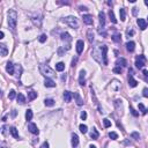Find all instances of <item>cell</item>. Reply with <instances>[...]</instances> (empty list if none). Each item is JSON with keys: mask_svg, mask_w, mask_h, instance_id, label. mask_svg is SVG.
<instances>
[{"mask_svg": "<svg viewBox=\"0 0 148 148\" xmlns=\"http://www.w3.org/2000/svg\"><path fill=\"white\" fill-rule=\"evenodd\" d=\"M7 18H8V25H9V28L14 31L16 28V22H18V13H16L15 10L10 9L7 14Z\"/></svg>", "mask_w": 148, "mask_h": 148, "instance_id": "6da1fadb", "label": "cell"}, {"mask_svg": "<svg viewBox=\"0 0 148 148\" xmlns=\"http://www.w3.org/2000/svg\"><path fill=\"white\" fill-rule=\"evenodd\" d=\"M39 72H41V74L44 76H53L55 75V72L49 67V65H45V64H41L39 65Z\"/></svg>", "mask_w": 148, "mask_h": 148, "instance_id": "7a4b0ae2", "label": "cell"}, {"mask_svg": "<svg viewBox=\"0 0 148 148\" xmlns=\"http://www.w3.org/2000/svg\"><path fill=\"white\" fill-rule=\"evenodd\" d=\"M64 21H65L71 28H73V29H78L79 28V22H78V20H76V18H74V16H67V18H65Z\"/></svg>", "mask_w": 148, "mask_h": 148, "instance_id": "3957f363", "label": "cell"}, {"mask_svg": "<svg viewBox=\"0 0 148 148\" xmlns=\"http://www.w3.org/2000/svg\"><path fill=\"white\" fill-rule=\"evenodd\" d=\"M145 63H146L145 56L140 55V56H138V57L136 58V66H137V68H139V70H141V68L145 66Z\"/></svg>", "mask_w": 148, "mask_h": 148, "instance_id": "277c9868", "label": "cell"}, {"mask_svg": "<svg viewBox=\"0 0 148 148\" xmlns=\"http://www.w3.org/2000/svg\"><path fill=\"white\" fill-rule=\"evenodd\" d=\"M101 50H102V60H103V65H108V58H106L108 46H106V45H102V46H101Z\"/></svg>", "mask_w": 148, "mask_h": 148, "instance_id": "5b68a950", "label": "cell"}, {"mask_svg": "<svg viewBox=\"0 0 148 148\" xmlns=\"http://www.w3.org/2000/svg\"><path fill=\"white\" fill-rule=\"evenodd\" d=\"M28 130H29V132L35 134V136H38V133H39V131H38V128H37V125L34 123H30L28 125Z\"/></svg>", "mask_w": 148, "mask_h": 148, "instance_id": "8992f818", "label": "cell"}, {"mask_svg": "<svg viewBox=\"0 0 148 148\" xmlns=\"http://www.w3.org/2000/svg\"><path fill=\"white\" fill-rule=\"evenodd\" d=\"M83 48H85V43H83L82 39H79L78 42H76V52L80 55V53H82L83 51Z\"/></svg>", "mask_w": 148, "mask_h": 148, "instance_id": "52a82bcc", "label": "cell"}, {"mask_svg": "<svg viewBox=\"0 0 148 148\" xmlns=\"http://www.w3.org/2000/svg\"><path fill=\"white\" fill-rule=\"evenodd\" d=\"M137 23H138L139 28H140L141 30H145L146 28H147V21L145 20V19H138V21H137Z\"/></svg>", "mask_w": 148, "mask_h": 148, "instance_id": "ba28073f", "label": "cell"}, {"mask_svg": "<svg viewBox=\"0 0 148 148\" xmlns=\"http://www.w3.org/2000/svg\"><path fill=\"white\" fill-rule=\"evenodd\" d=\"M79 83L81 86H85L86 83V72L83 70L80 71V75H79Z\"/></svg>", "mask_w": 148, "mask_h": 148, "instance_id": "9c48e42d", "label": "cell"}, {"mask_svg": "<svg viewBox=\"0 0 148 148\" xmlns=\"http://www.w3.org/2000/svg\"><path fill=\"white\" fill-rule=\"evenodd\" d=\"M83 22H85L87 25H91L94 23L93 16L89 15V14H87V15H83Z\"/></svg>", "mask_w": 148, "mask_h": 148, "instance_id": "30bf717a", "label": "cell"}, {"mask_svg": "<svg viewBox=\"0 0 148 148\" xmlns=\"http://www.w3.org/2000/svg\"><path fill=\"white\" fill-rule=\"evenodd\" d=\"M72 146L73 147H78L79 146V137L75 133H72Z\"/></svg>", "mask_w": 148, "mask_h": 148, "instance_id": "8fae6325", "label": "cell"}, {"mask_svg": "<svg viewBox=\"0 0 148 148\" xmlns=\"http://www.w3.org/2000/svg\"><path fill=\"white\" fill-rule=\"evenodd\" d=\"M98 18H100L101 28H103V27H104V24H105V14H104V12H100V14H98Z\"/></svg>", "mask_w": 148, "mask_h": 148, "instance_id": "7c38bea8", "label": "cell"}, {"mask_svg": "<svg viewBox=\"0 0 148 148\" xmlns=\"http://www.w3.org/2000/svg\"><path fill=\"white\" fill-rule=\"evenodd\" d=\"M6 71H7L8 74H14V65H13V63L8 61L6 64Z\"/></svg>", "mask_w": 148, "mask_h": 148, "instance_id": "4fadbf2b", "label": "cell"}, {"mask_svg": "<svg viewBox=\"0 0 148 148\" xmlns=\"http://www.w3.org/2000/svg\"><path fill=\"white\" fill-rule=\"evenodd\" d=\"M126 49H127V51H130V52H133L134 49H136V43L132 42V41L127 42L126 43Z\"/></svg>", "mask_w": 148, "mask_h": 148, "instance_id": "5bb4252c", "label": "cell"}, {"mask_svg": "<svg viewBox=\"0 0 148 148\" xmlns=\"http://www.w3.org/2000/svg\"><path fill=\"white\" fill-rule=\"evenodd\" d=\"M8 53V49L5 44H0V55L3 56V57H6Z\"/></svg>", "mask_w": 148, "mask_h": 148, "instance_id": "9a60e30c", "label": "cell"}, {"mask_svg": "<svg viewBox=\"0 0 148 148\" xmlns=\"http://www.w3.org/2000/svg\"><path fill=\"white\" fill-rule=\"evenodd\" d=\"M128 85H130V87L134 88V87H137V86H138V81L133 78L132 75H128Z\"/></svg>", "mask_w": 148, "mask_h": 148, "instance_id": "2e32d148", "label": "cell"}, {"mask_svg": "<svg viewBox=\"0 0 148 148\" xmlns=\"http://www.w3.org/2000/svg\"><path fill=\"white\" fill-rule=\"evenodd\" d=\"M72 96H73V94L71 93V91H68V90L64 91V100H65V102H71Z\"/></svg>", "mask_w": 148, "mask_h": 148, "instance_id": "e0dca14e", "label": "cell"}, {"mask_svg": "<svg viewBox=\"0 0 148 148\" xmlns=\"http://www.w3.org/2000/svg\"><path fill=\"white\" fill-rule=\"evenodd\" d=\"M44 85H45V87H50V88L56 87V82L53 80H51V79H49V78L45 79V81H44Z\"/></svg>", "mask_w": 148, "mask_h": 148, "instance_id": "ac0fdd59", "label": "cell"}, {"mask_svg": "<svg viewBox=\"0 0 148 148\" xmlns=\"http://www.w3.org/2000/svg\"><path fill=\"white\" fill-rule=\"evenodd\" d=\"M116 65L119 66V67H120V66H123V67H124V66L127 65V61H126L124 58H118L117 61H116Z\"/></svg>", "mask_w": 148, "mask_h": 148, "instance_id": "d6986e66", "label": "cell"}, {"mask_svg": "<svg viewBox=\"0 0 148 148\" xmlns=\"http://www.w3.org/2000/svg\"><path fill=\"white\" fill-rule=\"evenodd\" d=\"M74 97H75V101H76V104H78V105H82L83 104V100L82 98H81V96H80V94L79 93H74Z\"/></svg>", "mask_w": 148, "mask_h": 148, "instance_id": "ffe728a7", "label": "cell"}, {"mask_svg": "<svg viewBox=\"0 0 148 148\" xmlns=\"http://www.w3.org/2000/svg\"><path fill=\"white\" fill-rule=\"evenodd\" d=\"M98 132H97V130L96 128H93L91 130V132H90V138L93 139V140H96V139H98Z\"/></svg>", "mask_w": 148, "mask_h": 148, "instance_id": "44dd1931", "label": "cell"}, {"mask_svg": "<svg viewBox=\"0 0 148 148\" xmlns=\"http://www.w3.org/2000/svg\"><path fill=\"white\" fill-rule=\"evenodd\" d=\"M36 97H37V93H36V91L31 90L28 93V101H33V100H35Z\"/></svg>", "mask_w": 148, "mask_h": 148, "instance_id": "7402d4cb", "label": "cell"}, {"mask_svg": "<svg viewBox=\"0 0 148 148\" xmlns=\"http://www.w3.org/2000/svg\"><path fill=\"white\" fill-rule=\"evenodd\" d=\"M10 134L15 139H20V136H19V132L16 130V127H10Z\"/></svg>", "mask_w": 148, "mask_h": 148, "instance_id": "603a6c76", "label": "cell"}, {"mask_svg": "<svg viewBox=\"0 0 148 148\" xmlns=\"http://www.w3.org/2000/svg\"><path fill=\"white\" fill-rule=\"evenodd\" d=\"M33 110H31V109H28L27 110V112H25V119H27V120H31V119H33Z\"/></svg>", "mask_w": 148, "mask_h": 148, "instance_id": "cb8c5ba5", "label": "cell"}, {"mask_svg": "<svg viewBox=\"0 0 148 148\" xmlns=\"http://www.w3.org/2000/svg\"><path fill=\"white\" fill-rule=\"evenodd\" d=\"M56 70H57L58 72H63V71L65 70V64H64V63H58L57 65H56Z\"/></svg>", "mask_w": 148, "mask_h": 148, "instance_id": "d4e9b609", "label": "cell"}, {"mask_svg": "<svg viewBox=\"0 0 148 148\" xmlns=\"http://www.w3.org/2000/svg\"><path fill=\"white\" fill-rule=\"evenodd\" d=\"M119 15H120V20L122 21H125V19H126L125 8H120V9H119Z\"/></svg>", "mask_w": 148, "mask_h": 148, "instance_id": "484cf974", "label": "cell"}, {"mask_svg": "<svg viewBox=\"0 0 148 148\" xmlns=\"http://www.w3.org/2000/svg\"><path fill=\"white\" fill-rule=\"evenodd\" d=\"M61 39H63V41H68V42H70V41L72 39V37H71V35L68 33H63V34H61Z\"/></svg>", "mask_w": 148, "mask_h": 148, "instance_id": "4316f807", "label": "cell"}, {"mask_svg": "<svg viewBox=\"0 0 148 148\" xmlns=\"http://www.w3.org/2000/svg\"><path fill=\"white\" fill-rule=\"evenodd\" d=\"M44 103H45L46 106H53L55 105V101H53L52 98H46V100L44 101Z\"/></svg>", "mask_w": 148, "mask_h": 148, "instance_id": "83f0119b", "label": "cell"}, {"mask_svg": "<svg viewBox=\"0 0 148 148\" xmlns=\"http://www.w3.org/2000/svg\"><path fill=\"white\" fill-rule=\"evenodd\" d=\"M18 103H20V104H24L25 103V97L22 94H19L18 95Z\"/></svg>", "mask_w": 148, "mask_h": 148, "instance_id": "f1b7e54d", "label": "cell"}, {"mask_svg": "<svg viewBox=\"0 0 148 148\" xmlns=\"http://www.w3.org/2000/svg\"><path fill=\"white\" fill-rule=\"evenodd\" d=\"M87 36H88V41L90 43H93V41H94V33H93V30H88V34H87Z\"/></svg>", "mask_w": 148, "mask_h": 148, "instance_id": "f546056e", "label": "cell"}, {"mask_svg": "<svg viewBox=\"0 0 148 148\" xmlns=\"http://www.w3.org/2000/svg\"><path fill=\"white\" fill-rule=\"evenodd\" d=\"M109 16H110V20H111V22H112V23H115V24H116V23H117V20H116V18H115V14H113V12H112V10H109Z\"/></svg>", "mask_w": 148, "mask_h": 148, "instance_id": "4dcf8cb0", "label": "cell"}, {"mask_svg": "<svg viewBox=\"0 0 148 148\" xmlns=\"http://www.w3.org/2000/svg\"><path fill=\"white\" fill-rule=\"evenodd\" d=\"M112 41L113 42H116V43H119L120 42V34H115V35L112 36Z\"/></svg>", "mask_w": 148, "mask_h": 148, "instance_id": "1f68e13d", "label": "cell"}, {"mask_svg": "<svg viewBox=\"0 0 148 148\" xmlns=\"http://www.w3.org/2000/svg\"><path fill=\"white\" fill-rule=\"evenodd\" d=\"M21 73H22V67H21L20 65H18V66H16V74H15L16 78H20Z\"/></svg>", "mask_w": 148, "mask_h": 148, "instance_id": "d6a6232c", "label": "cell"}, {"mask_svg": "<svg viewBox=\"0 0 148 148\" xmlns=\"http://www.w3.org/2000/svg\"><path fill=\"white\" fill-rule=\"evenodd\" d=\"M16 96V93H15V90L14 89H12V90L9 91V94H8V98L9 100H14V97Z\"/></svg>", "mask_w": 148, "mask_h": 148, "instance_id": "836d02e7", "label": "cell"}, {"mask_svg": "<svg viewBox=\"0 0 148 148\" xmlns=\"http://www.w3.org/2000/svg\"><path fill=\"white\" fill-rule=\"evenodd\" d=\"M139 109H140V110H141V112H142L143 115H146V113H147V111H148L147 109L145 108V105H143L142 103H140V104H139Z\"/></svg>", "mask_w": 148, "mask_h": 148, "instance_id": "e575fe53", "label": "cell"}, {"mask_svg": "<svg viewBox=\"0 0 148 148\" xmlns=\"http://www.w3.org/2000/svg\"><path fill=\"white\" fill-rule=\"evenodd\" d=\"M87 131H88V127H87V125H80V132L81 133H87Z\"/></svg>", "mask_w": 148, "mask_h": 148, "instance_id": "d590c367", "label": "cell"}, {"mask_svg": "<svg viewBox=\"0 0 148 148\" xmlns=\"http://www.w3.org/2000/svg\"><path fill=\"white\" fill-rule=\"evenodd\" d=\"M103 124H104V127H110L111 126V122L109 120V119H103Z\"/></svg>", "mask_w": 148, "mask_h": 148, "instance_id": "8d00e7d4", "label": "cell"}, {"mask_svg": "<svg viewBox=\"0 0 148 148\" xmlns=\"http://www.w3.org/2000/svg\"><path fill=\"white\" fill-rule=\"evenodd\" d=\"M109 137H110L112 140H116V139L118 138V134L116 132H110V133H109Z\"/></svg>", "mask_w": 148, "mask_h": 148, "instance_id": "74e56055", "label": "cell"}, {"mask_svg": "<svg viewBox=\"0 0 148 148\" xmlns=\"http://www.w3.org/2000/svg\"><path fill=\"white\" fill-rule=\"evenodd\" d=\"M131 137H132V138H134L136 140H139V139H140V136H139V133H138V132L131 133Z\"/></svg>", "mask_w": 148, "mask_h": 148, "instance_id": "f35d334b", "label": "cell"}, {"mask_svg": "<svg viewBox=\"0 0 148 148\" xmlns=\"http://www.w3.org/2000/svg\"><path fill=\"white\" fill-rule=\"evenodd\" d=\"M98 33H100L101 35H103V37H106V33H105V30H104V28H101L100 27V29H98Z\"/></svg>", "mask_w": 148, "mask_h": 148, "instance_id": "ab89813d", "label": "cell"}, {"mask_svg": "<svg viewBox=\"0 0 148 148\" xmlns=\"http://www.w3.org/2000/svg\"><path fill=\"white\" fill-rule=\"evenodd\" d=\"M38 39H39V42H41V43H44V42L46 41V35H44V34H43V35H41Z\"/></svg>", "mask_w": 148, "mask_h": 148, "instance_id": "60d3db41", "label": "cell"}, {"mask_svg": "<svg viewBox=\"0 0 148 148\" xmlns=\"http://www.w3.org/2000/svg\"><path fill=\"white\" fill-rule=\"evenodd\" d=\"M142 95H143V97L148 98V88H143V90H142Z\"/></svg>", "mask_w": 148, "mask_h": 148, "instance_id": "b9f144b4", "label": "cell"}, {"mask_svg": "<svg viewBox=\"0 0 148 148\" xmlns=\"http://www.w3.org/2000/svg\"><path fill=\"white\" fill-rule=\"evenodd\" d=\"M80 117H81V119H82V120H86V119H87V112H86V111H82Z\"/></svg>", "mask_w": 148, "mask_h": 148, "instance_id": "7bdbcfd3", "label": "cell"}, {"mask_svg": "<svg viewBox=\"0 0 148 148\" xmlns=\"http://www.w3.org/2000/svg\"><path fill=\"white\" fill-rule=\"evenodd\" d=\"M130 110H131V113H132V115H133V116H134V117H138V116H139V113H138V112H137V111H136V110H134V109H133V108H132V106H131V108H130Z\"/></svg>", "mask_w": 148, "mask_h": 148, "instance_id": "ee69618b", "label": "cell"}, {"mask_svg": "<svg viewBox=\"0 0 148 148\" xmlns=\"http://www.w3.org/2000/svg\"><path fill=\"white\" fill-rule=\"evenodd\" d=\"M142 74H143V76H145V80L148 82V71L143 70V71H142Z\"/></svg>", "mask_w": 148, "mask_h": 148, "instance_id": "f6af8a7d", "label": "cell"}, {"mask_svg": "<svg viewBox=\"0 0 148 148\" xmlns=\"http://www.w3.org/2000/svg\"><path fill=\"white\" fill-rule=\"evenodd\" d=\"M113 72H115V73H118V74H119V73H122V67H119V66L115 67V68H113Z\"/></svg>", "mask_w": 148, "mask_h": 148, "instance_id": "bcb514c9", "label": "cell"}, {"mask_svg": "<svg viewBox=\"0 0 148 148\" xmlns=\"http://www.w3.org/2000/svg\"><path fill=\"white\" fill-rule=\"evenodd\" d=\"M41 148H49V142H48V141H45V142L43 143V145L41 146Z\"/></svg>", "mask_w": 148, "mask_h": 148, "instance_id": "7dc6e473", "label": "cell"}, {"mask_svg": "<svg viewBox=\"0 0 148 148\" xmlns=\"http://www.w3.org/2000/svg\"><path fill=\"white\" fill-rule=\"evenodd\" d=\"M137 12H138V8L134 7V8H133V14H134V15H137Z\"/></svg>", "mask_w": 148, "mask_h": 148, "instance_id": "c3c4849f", "label": "cell"}, {"mask_svg": "<svg viewBox=\"0 0 148 148\" xmlns=\"http://www.w3.org/2000/svg\"><path fill=\"white\" fill-rule=\"evenodd\" d=\"M133 34H134V31H133V30H131V31L128 30L127 31V35H133Z\"/></svg>", "mask_w": 148, "mask_h": 148, "instance_id": "681fc988", "label": "cell"}, {"mask_svg": "<svg viewBox=\"0 0 148 148\" xmlns=\"http://www.w3.org/2000/svg\"><path fill=\"white\" fill-rule=\"evenodd\" d=\"M80 10H87V7H82V6H80Z\"/></svg>", "mask_w": 148, "mask_h": 148, "instance_id": "f907efd6", "label": "cell"}, {"mask_svg": "<svg viewBox=\"0 0 148 148\" xmlns=\"http://www.w3.org/2000/svg\"><path fill=\"white\" fill-rule=\"evenodd\" d=\"M12 116H13V117H15V116H16V111H15V110H13V112H12Z\"/></svg>", "mask_w": 148, "mask_h": 148, "instance_id": "816d5d0a", "label": "cell"}, {"mask_svg": "<svg viewBox=\"0 0 148 148\" xmlns=\"http://www.w3.org/2000/svg\"><path fill=\"white\" fill-rule=\"evenodd\" d=\"M0 38H1V39L4 38V31H1V33H0Z\"/></svg>", "mask_w": 148, "mask_h": 148, "instance_id": "f5cc1de1", "label": "cell"}, {"mask_svg": "<svg viewBox=\"0 0 148 148\" xmlns=\"http://www.w3.org/2000/svg\"><path fill=\"white\" fill-rule=\"evenodd\" d=\"M61 80H63V81H66V75H63V76H61Z\"/></svg>", "mask_w": 148, "mask_h": 148, "instance_id": "db71d44e", "label": "cell"}, {"mask_svg": "<svg viewBox=\"0 0 148 148\" xmlns=\"http://www.w3.org/2000/svg\"><path fill=\"white\" fill-rule=\"evenodd\" d=\"M1 148H6V146H5V142H3V143H1Z\"/></svg>", "mask_w": 148, "mask_h": 148, "instance_id": "11a10c76", "label": "cell"}, {"mask_svg": "<svg viewBox=\"0 0 148 148\" xmlns=\"http://www.w3.org/2000/svg\"><path fill=\"white\" fill-rule=\"evenodd\" d=\"M145 5L148 7V0H145Z\"/></svg>", "mask_w": 148, "mask_h": 148, "instance_id": "9f6ffc18", "label": "cell"}, {"mask_svg": "<svg viewBox=\"0 0 148 148\" xmlns=\"http://www.w3.org/2000/svg\"><path fill=\"white\" fill-rule=\"evenodd\" d=\"M89 148H96V146H93V145H90V147Z\"/></svg>", "mask_w": 148, "mask_h": 148, "instance_id": "6f0895ef", "label": "cell"}]
</instances>
